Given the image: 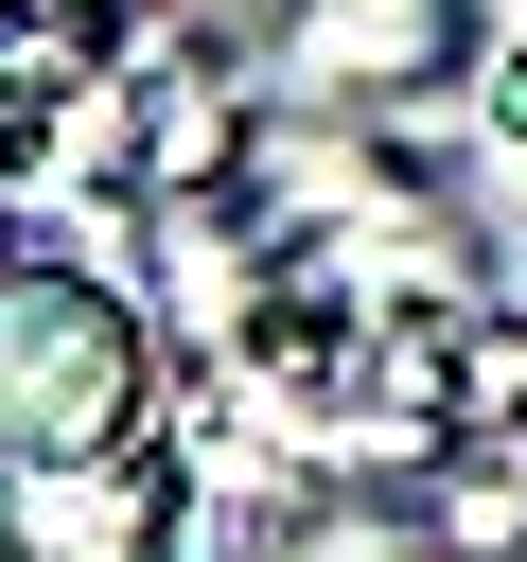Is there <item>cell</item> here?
<instances>
[{
    "label": "cell",
    "instance_id": "1",
    "mask_svg": "<svg viewBox=\"0 0 527 562\" xmlns=\"http://www.w3.org/2000/svg\"><path fill=\"white\" fill-rule=\"evenodd\" d=\"M158 422V351H141V299L88 281L70 246H0V474L35 457H105Z\"/></svg>",
    "mask_w": 527,
    "mask_h": 562
},
{
    "label": "cell",
    "instance_id": "2",
    "mask_svg": "<svg viewBox=\"0 0 527 562\" xmlns=\"http://www.w3.org/2000/svg\"><path fill=\"white\" fill-rule=\"evenodd\" d=\"M0 544L18 562H176L193 544V474H176L158 422L105 439V457H35V474H0Z\"/></svg>",
    "mask_w": 527,
    "mask_h": 562
},
{
    "label": "cell",
    "instance_id": "3",
    "mask_svg": "<svg viewBox=\"0 0 527 562\" xmlns=\"http://www.w3.org/2000/svg\"><path fill=\"white\" fill-rule=\"evenodd\" d=\"M492 123H509V140H527V53H492Z\"/></svg>",
    "mask_w": 527,
    "mask_h": 562
},
{
    "label": "cell",
    "instance_id": "4",
    "mask_svg": "<svg viewBox=\"0 0 527 562\" xmlns=\"http://www.w3.org/2000/svg\"><path fill=\"white\" fill-rule=\"evenodd\" d=\"M0 18H123V0H0Z\"/></svg>",
    "mask_w": 527,
    "mask_h": 562
},
{
    "label": "cell",
    "instance_id": "5",
    "mask_svg": "<svg viewBox=\"0 0 527 562\" xmlns=\"http://www.w3.org/2000/svg\"><path fill=\"white\" fill-rule=\"evenodd\" d=\"M509 439H527V386H509Z\"/></svg>",
    "mask_w": 527,
    "mask_h": 562
},
{
    "label": "cell",
    "instance_id": "6",
    "mask_svg": "<svg viewBox=\"0 0 527 562\" xmlns=\"http://www.w3.org/2000/svg\"><path fill=\"white\" fill-rule=\"evenodd\" d=\"M0 562H18V544H0Z\"/></svg>",
    "mask_w": 527,
    "mask_h": 562
}]
</instances>
